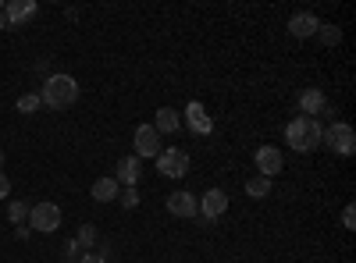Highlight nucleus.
<instances>
[{"instance_id":"nucleus-1","label":"nucleus","mask_w":356,"mask_h":263,"mask_svg":"<svg viewBox=\"0 0 356 263\" xmlns=\"http://www.w3.org/2000/svg\"><path fill=\"white\" fill-rule=\"evenodd\" d=\"M40 100H43V107H50V110H68V107H75V100H79V82H75L72 75H50V78L40 85Z\"/></svg>"},{"instance_id":"nucleus-2","label":"nucleus","mask_w":356,"mask_h":263,"mask_svg":"<svg viewBox=\"0 0 356 263\" xmlns=\"http://www.w3.org/2000/svg\"><path fill=\"white\" fill-rule=\"evenodd\" d=\"M321 135H324V125L314 121V118H303V114L285 125V142L292 146L296 153H314L321 146Z\"/></svg>"},{"instance_id":"nucleus-3","label":"nucleus","mask_w":356,"mask_h":263,"mask_svg":"<svg viewBox=\"0 0 356 263\" xmlns=\"http://www.w3.org/2000/svg\"><path fill=\"white\" fill-rule=\"evenodd\" d=\"M321 146H328V150L339 153V157H353L356 153V132H353V125L332 121L328 128H324V135H321Z\"/></svg>"},{"instance_id":"nucleus-4","label":"nucleus","mask_w":356,"mask_h":263,"mask_svg":"<svg viewBox=\"0 0 356 263\" xmlns=\"http://www.w3.org/2000/svg\"><path fill=\"white\" fill-rule=\"evenodd\" d=\"M29 228L43 231V235H54V231L61 228V207L50 203V199L36 203V207H29Z\"/></svg>"},{"instance_id":"nucleus-5","label":"nucleus","mask_w":356,"mask_h":263,"mask_svg":"<svg viewBox=\"0 0 356 263\" xmlns=\"http://www.w3.org/2000/svg\"><path fill=\"white\" fill-rule=\"evenodd\" d=\"M157 171L168 174V178H186V174H189V153L182 150V146L161 150V153H157Z\"/></svg>"},{"instance_id":"nucleus-6","label":"nucleus","mask_w":356,"mask_h":263,"mask_svg":"<svg viewBox=\"0 0 356 263\" xmlns=\"http://www.w3.org/2000/svg\"><path fill=\"white\" fill-rule=\"evenodd\" d=\"M132 142H136V157H154L157 160V153H161V132L154 125H136Z\"/></svg>"},{"instance_id":"nucleus-7","label":"nucleus","mask_w":356,"mask_h":263,"mask_svg":"<svg viewBox=\"0 0 356 263\" xmlns=\"http://www.w3.org/2000/svg\"><path fill=\"white\" fill-rule=\"evenodd\" d=\"M225 210H228V196H225V189H207V192L200 196V214H203L207 224L218 221Z\"/></svg>"},{"instance_id":"nucleus-8","label":"nucleus","mask_w":356,"mask_h":263,"mask_svg":"<svg viewBox=\"0 0 356 263\" xmlns=\"http://www.w3.org/2000/svg\"><path fill=\"white\" fill-rule=\"evenodd\" d=\"M182 114H186V125H189V132H196V135H211V132H214L211 114H207V107H203L200 100H189V107H186Z\"/></svg>"},{"instance_id":"nucleus-9","label":"nucleus","mask_w":356,"mask_h":263,"mask_svg":"<svg viewBox=\"0 0 356 263\" xmlns=\"http://www.w3.org/2000/svg\"><path fill=\"white\" fill-rule=\"evenodd\" d=\"M253 160H257V171L264 174V178H275V174L282 171V164H285V157H282L278 146H260Z\"/></svg>"},{"instance_id":"nucleus-10","label":"nucleus","mask_w":356,"mask_h":263,"mask_svg":"<svg viewBox=\"0 0 356 263\" xmlns=\"http://www.w3.org/2000/svg\"><path fill=\"white\" fill-rule=\"evenodd\" d=\"M168 214L171 217H196L200 214V199L193 192H171L168 196Z\"/></svg>"},{"instance_id":"nucleus-11","label":"nucleus","mask_w":356,"mask_h":263,"mask_svg":"<svg viewBox=\"0 0 356 263\" xmlns=\"http://www.w3.org/2000/svg\"><path fill=\"white\" fill-rule=\"evenodd\" d=\"M317 15H310V11H300V15H292L289 18V36L292 40H314L317 36Z\"/></svg>"},{"instance_id":"nucleus-12","label":"nucleus","mask_w":356,"mask_h":263,"mask_svg":"<svg viewBox=\"0 0 356 263\" xmlns=\"http://www.w3.org/2000/svg\"><path fill=\"white\" fill-rule=\"evenodd\" d=\"M139 174H143V164H139V157L132 153V157H122V160H118L114 182H118V185H125V189H136V185H139Z\"/></svg>"},{"instance_id":"nucleus-13","label":"nucleus","mask_w":356,"mask_h":263,"mask_svg":"<svg viewBox=\"0 0 356 263\" xmlns=\"http://www.w3.org/2000/svg\"><path fill=\"white\" fill-rule=\"evenodd\" d=\"M33 15H36V0H8V4H4V22H8V28L29 22Z\"/></svg>"},{"instance_id":"nucleus-14","label":"nucleus","mask_w":356,"mask_h":263,"mask_svg":"<svg viewBox=\"0 0 356 263\" xmlns=\"http://www.w3.org/2000/svg\"><path fill=\"white\" fill-rule=\"evenodd\" d=\"M324 107H328V96H324L317 85H310V90L300 93V110H303V118H317Z\"/></svg>"},{"instance_id":"nucleus-15","label":"nucleus","mask_w":356,"mask_h":263,"mask_svg":"<svg viewBox=\"0 0 356 263\" xmlns=\"http://www.w3.org/2000/svg\"><path fill=\"white\" fill-rule=\"evenodd\" d=\"M178 125H182V114H178L175 107H161V110H157L154 128H157L161 135H171V132H178Z\"/></svg>"},{"instance_id":"nucleus-16","label":"nucleus","mask_w":356,"mask_h":263,"mask_svg":"<svg viewBox=\"0 0 356 263\" xmlns=\"http://www.w3.org/2000/svg\"><path fill=\"white\" fill-rule=\"evenodd\" d=\"M89 192H93V199H97V203H114V199H118V192H122V185H118L114 178H97Z\"/></svg>"},{"instance_id":"nucleus-17","label":"nucleus","mask_w":356,"mask_h":263,"mask_svg":"<svg viewBox=\"0 0 356 263\" xmlns=\"http://www.w3.org/2000/svg\"><path fill=\"white\" fill-rule=\"evenodd\" d=\"M97 239H100L97 224H82V228H79V239H75V242H79V249H82V253H93Z\"/></svg>"},{"instance_id":"nucleus-18","label":"nucleus","mask_w":356,"mask_h":263,"mask_svg":"<svg viewBox=\"0 0 356 263\" xmlns=\"http://www.w3.org/2000/svg\"><path fill=\"white\" fill-rule=\"evenodd\" d=\"M267 192H271V178H264V174H253V178L246 182V196L250 199H264Z\"/></svg>"},{"instance_id":"nucleus-19","label":"nucleus","mask_w":356,"mask_h":263,"mask_svg":"<svg viewBox=\"0 0 356 263\" xmlns=\"http://www.w3.org/2000/svg\"><path fill=\"white\" fill-rule=\"evenodd\" d=\"M8 217H11V224H29V203L11 199L8 203Z\"/></svg>"},{"instance_id":"nucleus-20","label":"nucleus","mask_w":356,"mask_h":263,"mask_svg":"<svg viewBox=\"0 0 356 263\" xmlns=\"http://www.w3.org/2000/svg\"><path fill=\"white\" fill-rule=\"evenodd\" d=\"M40 107H43L40 93H22V96H18V114H36Z\"/></svg>"},{"instance_id":"nucleus-21","label":"nucleus","mask_w":356,"mask_h":263,"mask_svg":"<svg viewBox=\"0 0 356 263\" xmlns=\"http://www.w3.org/2000/svg\"><path fill=\"white\" fill-rule=\"evenodd\" d=\"M317 40H321L324 46H335V43L342 40V28H335V25H317Z\"/></svg>"},{"instance_id":"nucleus-22","label":"nucleus","mask_w":356,"mask_h":263,"mask_svg":"<svg viewBox=\"0 0 356 263\" xmlns=\"http://www.w3.org/2000/svg\"><path fill=\"white\" fill-rule=\"evenodd\" d=\"M118 203H122L125 210H136L139 207V192L136 189H122V192H118Z\"/></svg>"},{"instance_id":"nucleus-23","label":"nucleus","mask_w":356,"mask_h":263,"mask_svg":"<svg viewBox=\"0 0 356 263\" xmlns=\"http://www.w3.org/2000/svg\"><path fill=\"white\" fill-rule=\"evenodd\" d=\"M79 263H107V256L93 249V253H82V256H79Z\"/></svg>"},{"instance_id":"nucleus-24","label":"nucleus","mask_w":356,"mask_h":263,"mask_svg":"<svg viewBox=\"0 0 356 263\" xmlns=\"http://www.w3.org/2000/svg\"><path fill=\"white\" fill-rule=\"evenodd\" d=\"M342 228H349V231L356 228V210H353V207H346V210H342Z\"/></svg>"},{"instance_id":"nucleus-25","label":"nucleus","mask_w":356,"mask_h":263,"mask_svg":"<svg viewBox=\"0 0 356 263\" xmlns=\"http://www.w3.org/2000/svg\"><path fill=\"white\" fill-rule=\"evenodd\" d=\"M8 196H11V178L0 171V199H8Z\"/></svg>"},{"instance_id":"nucleus-26","label":"nucleus","mask_w":356,"mask_h":263,"mask_svg":"<svg viewBox=\"0 0 356 263\" xmlns=\"http://www.w3.org/2000/svg\"><path fill=\"white\" fill-rule=\"evenodd\" d=\"M65 253H68V263H75V256H82V249H79V242H75V239L65 246Z\"/></svg>"},{"instance_id":"nucleus-27","label":"nucleus","mask_w":356,"mask_h":263,"mask_svg":"<svg viewBox=\"0 0 356 263\" xmlns=\"http://www.w3.org/2000/svg\"><path fill=\"white\" fill-rule=\"evenodd\" d=\"M29 235H33V228H29V224H18V228H15V239H22V242H25Z\"/></svg>"},{"instance_id":"nucleus-28","label":"nucleus","mask_w":356,"mask_h":263,"mask_svg":"<svg viewBox=\"0 0 356 263\" xmlns=\"http://www.w3.org/2000/svg\"><path fill=\"white\" fill-rule=\"evenodd\" d=\"M8 28V22H4V4H0V33Z\"/></svg>"},{"instance_id":"nucleus-29","label":"nucleus","mask_w":356,"mask_h":263,"mask_svg":"<svg viewBox=\"0 0 356 263\" xmlns=\"http://www.w3.org/2000/svg\"><path fill=\"white\" fill-rule=\"evenodd\" d=\"M0 167H4V150H0Z\"/></svg>"}]
</instances>
